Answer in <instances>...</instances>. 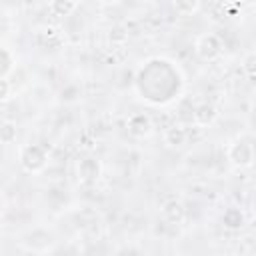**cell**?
<instances>
[{
    "label": "cell",
    "instance_id": "277c9868",
    "mask_svg": "<svg viewBox=\"0 0 256 256\" xmlns=\"http://www.w3.org/2000/svg\"><path fill=\"white\" fill-rule=\"evenodd\" d=\"M22 246L28 250V252H36V254H44V252H52L54 250V244H56V236L44 228V226H36L32 228L30 232H26L22 236Z\"/></svg>",
    "mask_w": 256,
    "mask_h": 256
},
{
    "label": "cell",
    "instance_id": "d6986e66",
    "mask_svg": "<svg viewBox=\"0 0 256 256\" xmlns=\"http://www.w3.org/2000/svg\"><path fill=\"white\" fill-rule=\"evenodd\" d=\"M136 2H140V4H146V2H152V0H136Z\"/></svg>",
    "mask_w": 256,
    "mask_h": 256
},
{
    "label": "cell",
    "instance_id": "30bf717a",
    "mask_svg": "<svg viewBox=\"0 0 256 256\" xmlns=\"http://www.w3.org/2000/svg\"><path fill=\"white\" fill-rule=\"evenodd\" d=\"M162 138H164V144L168 148H182L188 142V130L184 124H170L164 130Z\"/></svg>",
    "mask_w": 256,
    "mask_h": 256
},
{
    "label": "cell",
    "instance_id": "8fae6325",
    "mask_svg": "<svg viewBox=\"0 0 256 256\" xmlns=\"http://www.w3.org/2000/svg\"><path fill=\"white\" fill-rule=\"evenodd\" d=\"M56 100H58L60 104H64V106H72V104L80 102V100H82V84L76 82V80L66 82V84L58 90Z\"/></svg>",
    "mask_w": 256,
    "mask_h": 256
},
{
    "label": "cell",
    "instance_id": "e0dca14e",
    "mask_svg": "<svg viewBox=\"0 0 256 256\" xmlns=\"http://www.w3.org/2000/svg\"><path fill=\"white\" fill-rule=\"evenodd\" d=\"M0 86H2V92H0V100L2 104L6 106L8 100L12 98V88H10V78H0Z\"/></svg>",
    "mask_w": 256,
    "mask_h": 256
},
{
    "label": "cell",
    "instance_id": "2e32d148",
    "mask_svg": "<svg viewBox=\"0 0 256 256\" xmlns=\"http://www.w3.org/2000/svg\"><path fill=\"white\" fill-rule=\"evenodd\" d=\"M242 72L248 78H256V52H248L242 58Z\"/></svg>",
    "mask_w": 256,
    "mask_h": 256
},
{
    "label": "cell",
    "instance_id": "ba28073f",
    "mask_svg": "<svg viewBox=\"0 0 256 256\" xmlns=\"http://www.w3.org/2000/svg\"><path fill=\"white\" fill-rule=\"evenodd\" d=\"M246 212L240 208V206H236V204H232V206H226L224 210H222V214H220V222H222V226L226 228V230H230V232H240L244 226H246Z\"/></svg>",
    "mask_w": 256,
    "mask_h": 256
},
{
    "label": "cell",
    "instance_id": "ffe728a7",
    "mask_svg": "<svg viewBox=\"0 0 256 256\" xmlns=\"http://www.w3.org/2000/svg\"><path fill=\"white\" fill-rule=\"evenodd\" d=\"M228 2H234V4H238V2H242V0H228Z\"/></svg>",
    "mask_w": 256,
    "mask_h": 256
},
{
    "label": "cell",
    "instance_id": "9a60e30c",
    "mask_svg": "<svg viewBox=\"0 0 256 256\" xmlns=\"http://www.w3.org/2000/svg\"><path fill=\"white\" fill-rule=\"evenodd\" d=\"M202 0H172V6L182 16H194L200 10Z\"/></svg>",
    "mask_w": 256,
    "mask_h": 256
},
{
    "label": "cell",
    "instance_id": "5b68a950",
    "mask_svg": "<svg viewBox=\"0 0 256 256\" xmlns=\"http://www.w3.org/2000/svg\"><path fill=\"white\" fill-rule=\"evenodd\" d=\"M76 176H78V182L84 184V186H94L100 176H102V162L88 154V156H82L76 164Z\"/></svg>",
    "mask_w": 256,
    "mask_h": 256
},
{
    "label": "cell",
    "instance_id": "52a82bcc",
    "mask_svg": "<svg viewBox=\"0 0 256 256\" xmlns=\"http://www.w3.org/2000/svg\"><path fill=\"white\" fill-rule=\"evenodd\" d=\"M218 108L204 100V102H198L194 108H192V124L194 126H200V128H210L216 120H218Z\"/></svg>",
    "mask_w": 256,
    "mask_h": 256
},
{
    "label": "cell",
    "instance_id": "7a4b0ae2",
    "mask_svg": "<svg viewBox=\"0 0 256 256\" xmlns=\"http://www.w3.org/2000/svg\"><path fill=\"white\" fill-rule=\"evenodd\" d=\"M228 162L236 168H250L256 162V148L248 138H236L226 150Z\"/></svg>",
    "mask_w": 256,
    "mask_h": 256
},
{
    "label": "cell",
    "instance_id": "5bb4252c",
    "mask_svg": "<svg viewBox=\"0 0 256 256\" xmlns=\"http://www.w3.org/2000/svg\"><path fill=\"white\" fill-rule=\"evenodd\" d=\"M18 136V128H16V120H10L8 116L2 118V128H0V140L4 146H10L16 142Z\"/></svg>",
    "mask_w": 256,
    "mask_h": 256
},
{
    "label": "cell",
    "instance_id": "4fadbf2b",
    "mask_svg": "<svg viewBox=\"0 0 256 256\" xmlns=\"http://www.w3.org/2000/svg\"><path fill=\"white\" fill-rule=\"evenodd\" d=\"M16 52L10 50V46H2L0 48V78H10V74L16 70Z\"/></svg>",
    "mask_w": 256,
    "mask_h": 256
},
{
    "label": "cell",
    "instance_id": "3957f363",
    "mask_svg": "<svg viewBox=\"0 0 256 256\" xmlns=\"http://www.w3.org/2000/svg\"><path fill=\"white\" fill-rule=\"evenodd\" d=\"M224 52V40L216 32H204L194 42V54L204 62H214Z\"/></svg>",
    "mask_w": 256,
    "mask_h": 256
},
{
    "label": "cell",
    "instance_id": "6da1fadb",
    "mask_svg": "<svg viewBox=\"0 0 256 256\" xmlns=\"http://www.w3.org/2000/svg\"><path fill=\"white\" fill-rule=\"evenodd\" d=\"M50 152L40 142H28L18 148V164L26 174H42L48 168Z\"/></svg>",
    "mask_w": 256,
    "mask_h": 256
},
{
    "label": "cell",
    "instance_id": "9c48e42d",
    "mask_svg": "<svg viewBox=\"0 0 256 256\" xmlns=\"http://www.w3.org/2000/svg\"><path fill=\"white\" fill-rule=\"evenodd\" d=\"M160 214H162V220L168 222L170 226H178V224H182V222L186 220V208H184V204H182L180 200H176V198L166 200V202L162 204V208H160Z\"/></svg>",
    "mask_w": 256,
    "mask_h": 256
},
{
    "label": "cell",
    "instance_id": "7c38bea8",
    "mask_svg": "<svg viewBox=\"0 0 256 256\" xmlns=\"http://www.w3.org/2000/svg\"><path fill=\"white\" fill-rule=\"evenodd\" d=\"M78 4L80 0H50L48 4V10L52 16H58V18H68L72 16L76 10H78Z\"/></svg>",
    "mask_w": 256,
    "mask_h": 256
},
{
    "label": "cell",
    "instance_id": "ac0fdd59",
    "mask_svg": "<svg viewBox=\"0 0 256 256\" xmlns=\"http://www.w3.org/2000/svg\"><path fill=\"white\" fill-rule=\"evenodd\" d=\"M102 6H114V4H118L120 0H98Z\"/></svg>",
    "mask_w": 256,
    "mask_h": 256
},
{
    "label": "cell",
    "instance_id": "8992f818",
    "mask_svg": "<svg viewBox=\"0 0 256 256\" xmlns=\"http://www.w3.org/2000/svg\"><path fill=\"white\" fill-rule=\"evenodd\" d=\"M126 130L134 138H148L154 132V120L148 112H132L126 120Z\"/></svg>",
    "mask_w": 256,
    "mask_h": 256
}]
</instances>
